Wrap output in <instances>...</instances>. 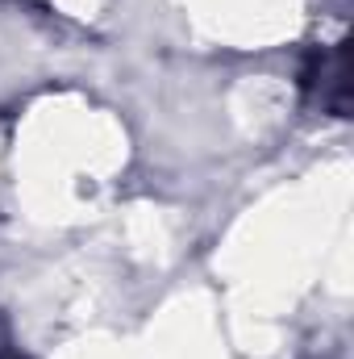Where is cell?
Wrapping results in <instances>:
<instances>
[{
	"label": "cell",
	"mask_w": 354,
	"mask_h": 359,
	"mask_svg": "<svg viewBox=\"0 0 354 359\" xmlns=\"http://www.w3.org/2000/svg\"><path fill=\"white\" fill-rule=\"evenodd\" d=\"M0 359H21V355H17V351H13V347H8V343L0 339Z\"/></svg>",
	"instance_id": "2"
},
{
	"label": "cell",
	"mask_w": 354,
	"mask_h": 359,
	"mask_svg": "<svg viewBox=\"0 0 354 359\" xmlns=\"http://www.w3.org/2000/svg\"><path fill=\"white\" fill-rule=\"evenodd\" d=\"M304 88L313 92L325 109L346 113V46H338L334 55L313 59V67L304 72Z\"/></svg>",
	"instance_id": "1"
}]
</instances>
